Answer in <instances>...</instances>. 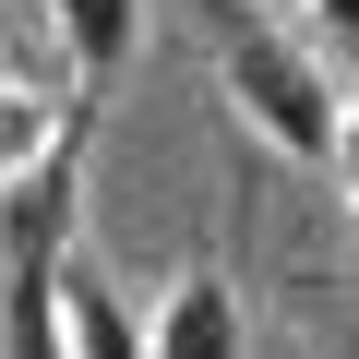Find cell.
<instances>
[{
	"label": "cell",
	"mask_w": 359,
	"mask_h": 359,
	"mask_svg": "<svg viewBox=\"0 0 359 359\" xmlns=\"http://www.w3.org/2000/svg\"><path fill=\"white\" fill-rule=\"evenodd\" d=\"M13 359H72V323H60V264L48 276H13Z\"/></svg>",
	"instance_id": "6"
},
{
	"label": "cell",
	"mask_w": 359,
	"mask_h": 359,
	"mask_svg": "<svg viewBox=\"0 0 359 359\" xmlns=\"http://www.w3.org/2000/svg\"><path fill=\"white\" fill-rule=\"evenodd\" d=\"M216 84H228V108H240L287 168H335V156H347V96H335V72H323L287 25H264L252 0H216Z\"/></svg>",
	"instance_id": "1"
},
{
	"label": "cell",
	"mask_w": 359,
	"mask_h": 359,
	"mask_svg": "<svg viewBox=\"0 0 359 359\" xmlns=\"http://www.w3.org/2000/svg\"><path fill=\"white\" fill-rule=\"evenodd\" d=\"M311 25H335V36L359 48V0H311Z\"/></svg>",
	"instance_id": "7"
},
{
	"label": "cell",
	"mask_w": 359,
	"mask_h": 359,
	"mask_svg": "<svg viewBox=\"0 0 359 359\" xmlns=\"http://www.w3.org/2000/svg\"><path fill=\"white\" fill-rule=\"evenodd\" d=\"M144 311H156V359H252V311H240V276L216 252H192Z\"/></svg>",
	"instance_id": "3"
},
{
	"label": "cell",
	"mask_w": 359,
	"mask_h": 359,
	"mask_svg": "<svg viewBox=\"0 0 359 359\" xmlns=\"http://www.w3.org/2000/svg\"><path fill=\"white\" fill-rule=\"evenodd\" d=\"M84 168H96V96H72V120H60V144H48V156L0 168V264H13V276H48V264H72Z\"/></svg>",
	"instance_id": "2"
},
{
	"label": "cell",
	"mask_w": 359,
	"mask_h": 359,
	"mask_svg": "<svg viewBox=\"0 0 359 359\" xmlns=\"http://www.w3.org/2000/svg\"><path fill=\"white\" fill-rule=\"evenodd\" d=\"M335 180H347V216H359V108H347V156H335Z\"/></svg>",
	"instance_id": "8"
},
{
	"label": "cell",
	"mask_w": 359,
	"mask_h": 359,
	"mask_svg": "<svg viewBox=\"0 0 359 359\" xmlns=\"http://www.w3.org/2000/svg\"><path fill=\"white\" fill-rule=\"evenodd\" d=\"M48 25L72 48V96H108L132 72V36H144V0H48Z\"/></svg>",
	"instance_id": "5"
},
{
	"label": "cell",
	"mask_w": 359,
	"mask_h": 359,
	"mask_svg": "<svg viewBox=\"0 0 359 359\" xmlns=\"http://www.w3.org/2000/svg\"><path fill=\"white\" fill-rule=\"evenodd\" d=\"M60 323H72V359H156V311H132L108 287V264H60Z\"/></svg>",
	"instance_id": "4"
}]
</instances>
